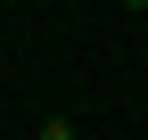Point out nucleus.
<instances>
[{
  "mask_svg": "<svg viewBox=\"0 0 148 140\" xmlns=\"http://www.w3.org/2000/svg\"><path fill=\"white\" fill-rule=\"evenodd\" d=\"M123 8H148V0H123Z\"/></svg>",
  "mask_w": 148,
  "mask_h": 140,
  "instance_id": "nucleus-2",
  "label": "nucleus"
},
{
  "mask_svg": "<svg viewBox=\"0 0 148 140\" xmlns=\"http://www.w3.org/2000/svg\"><path fill=\"white\" fill-rule=\"evenodd\" d=\"M41 140H74V124H66V115H49V124H41Z\"/></svg>",
  "mask_w": 148,
  "mask_h": 140,
  "instance_id": "nucleus-1",
  "label": "nucleus"
}]
</instances>
